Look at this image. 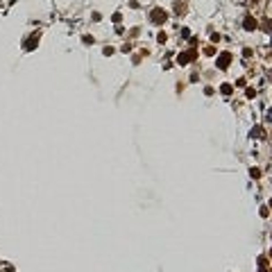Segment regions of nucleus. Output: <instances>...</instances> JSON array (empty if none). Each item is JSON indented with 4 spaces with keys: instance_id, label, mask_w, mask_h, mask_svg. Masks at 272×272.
Returning <instances> with one entry per match:
<instances>
[{
    "instance_id": "4",
    "label": "nucleus",
    "mask_w": 272,
    "mask_h": 272,
    "mask_svg": "<svg viewBox=\"0 0 272 272\" xmlns=\"http://www.w3.org/2000/svg\"><path fill=\"white\" fill-rule=\"evenodd\" d=\"M243 25H245V30H256V21H254V18H252V16H247V18H245V23H243Z\"/></svg>"
},
{
    "instance_id": "5",
    "label": "nucleus",
    "mask_w": 272,
    "mask_h": 272,
    "mask_svg": "<svg viewBox=\"0 0 272 272\" xmlns=\"http://www.w3.org/2000/svg\"><path fill=\"white\" fill-rule=\"evenodd\" d=\"M25 48H27V50H32V48H36V36H32L30 41H27V46H25Z\"/></svg>"
},
{
    "instance_id": "2",
    "label": "nucleus",
    "mask_w": 272,
    "mask_h": 272,
    "mask_svg": "<svg viewBox=\"0 0 272 272\" xmlns=\"http://www.w3.org/2000/svg\"><path fill=\"white\" fill-rule=\"evenodd\" d=\"M152 21H154V23H163V21H166V11H163V9H154V11H152Z\"/></svg>"
},
{
    "instance_id": "3",
    "label": "nucleus",
    "mask_w": 272,
    "mask_h": 272,
    "mask_svg": "<svg viewBox=\"0 0 272 272\" xmlns=\"http://www.w3.org/2000/svg\"><path fill=\"white\" fill-rule=\"evenodd\" d=\"M193 57H195V50L186 52V55H184V52H181V55H179V59H177V61H179V64H186V61H190V59H193Z\"/></svg>"
},
{
    "instance_id": "1",
    "label": "nucleus",
    "mask_w": 272,
    "mask_h": 272,
    "mask_svg": "<svg viewBox=\"0 0 272 272\" xmlns=\"http://www.w3.org/2000/svg\"><path fill=\"white\" fill-rule=\"evenodd\" d=\"M229 61H231L229 52H222V55L218 57V66H220V68H227V66H229Z\"/></svg>"
}]
</instances>
